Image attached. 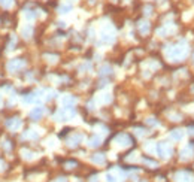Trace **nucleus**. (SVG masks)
Instances as JSON below:
<instances>
[{
	"label": "nucleus",
	"mask_w": 194,
	"mask_h": 182,
	"mask_svg": "<svg viewBox=\"0 0 194 182\" xmlns=\"http://www.w3.org/2000/svg\"><path fill=\"white\" fill-rule=\"evenodd\" d=\"M24 64H25L24 60H21V58H14V60H11V61L8 63V66H6V67H8L9 72H15V70L24 67Z\"/></svg>",
	"instance_id": "nucleus-1"
},
{
	"label": "nucleus",
	"mask_w": 194,
	"mask_h": 182,
	"mask_svg": "<svg viewBox=\"0 0 194 182\" xmlns=\"http://www.w3.org/2000/svg\"><path fill=\"white\" fill-rule=\"evenodd\" d=\"M6 127L8 128H12V130H17L21 127V120L20 118H11L6 121Z\"/></svg>",
	"instance_id": "nucleus-2"
},
{
	"label": "nucleus",
	"mask_w": 194,
	"mask_h": 182,
	"mask_svg": "<svg viewBox=\"0 0 194 182\" xmlns=\"http://www.w3.org/2000/svg\"><path fill=\"white\" fill-rule=\"evenodd\" d=\"M172 152L170 146L167 145V144H158V154L161 155V157H167Z\"/></svg>",
	"instance_id": "nucleus-3"
},
{
	"label": "nucleus",
	"mask_w": 194,
	"mask_h": 182,
	"mask_svg": "<svg viewBox=\"0 0 194 182\" xmlns=\"http://www.w3.org/2000/svg\"><path fill=\"white\" fill-rule=\"evenodd\" d=\"M42 113H43V108H36V109H33L30 112V118L36 121V120H39L42 116Z\"/></svg>",
	"instance_id": "nucleus-4"
},
{
	"label": "nucleus",
	"mask_w": 194,
	"mask_h": 182,
	"mask_svg": "<svg viewBox=\"0 0 194 182\" xmlns=\"http://www.w3.org/2000/svg\"><path fill=\"white\" fill-rule=\"evenodd\" d=\"M137 27H139V32L140 33H148L149 32V22H146V21H142V22H139V25H137Z\"/></svg>",
	"instance_id": "nucleus-5"
},
{
	"label": "nucleus",
	"mask_w": 194,
	"mask_h": 182,
	"mask_svg": "<svg viewBox=\"0 0 194 182\" xmlns=\"http://www.w3.org/2000/svg\"><path fill=\"white\" fill-rule=\"evenodd\" d=\"M91 160L94 163H97V164H103V163H105V155H103V154H94L91 157Z\"/></svg>",
	"instance_id": "nucleus-6"
},
{
	"label": "nucleus",
	"mask_w": 194,
	"mask_h": 182,
	"mask_svg": "<svg viewBox=\"0 0 194 182\" xmlns=\"http://www.w3.org/2000/svg\"><path fill=\"white\" fill-rule=\"evenodd\" d=\"M63 105H64V108H72L75 105V99L73 97H64L63 99Z\"/></svg>",
	"instance_id": "nucleus-7"
},
{
	"label": "nucleus",
	"mask_w": 194,
	"mask_h": 182,
	"mask_svg": "<svg viewBox=\"0 0 194 182\" xmlns=\"http://www.w3.org/2000/svg\"><path fill=\"white\" fill-rule=\"evenodd\" d=\"M100 145V137L99 136H94L90 139V146H99Z\"/></svg>",
	"instance_id": "nucleus-8"
},
{
	"label": "nucleus",
	"mask_w": 194,
	"mask_h": 182,
	"mask_svg": "<svg viewBox=\"0 0 194 182\" xmlns=\"http://www.w3.org/2000/svg\"><path fill=\"white\" fill-rule=\"evenodd\" d=\"M32 32H33V27L32 25H27V27H24V30H22V36L24 37H30Z\"/></svg>",
	"instance_id": "nucleus-9"
},
{
	"label": "nucleus",
	"mask_w": 194,
	"mask_h": 182,
	"mask_svg": "<svg viewBox=\"0 0 194 182\" xmlns=\"http://www.w3.org/2000/svg\"><path fill=\"white\" fill-rule=\"evenodd\" d=\"M0 5H2L5 9H9L12 5H14V2H12V0H0Z\"/></svg>",
	"instance_id": "nucleus-10"
},
{
	"label": "nucleus",
	"mask_w": 194,
	"mask_h": 182,
	"mask_svg": "<svg viewBox=\"0 0 194 182\" xmlns=\"http://www.w3.org/2000/svg\"><path fill=\"white\" fill-rule=\"evenodd\" d=\"M81 139H82V136H81V134H78V136H73L69 142H70V145H72V146H75V145H78V142H79Z\"/></svg>",
	"instance_id": "nucleus-11"
},
{
	"label": "nucleus",
	"mask_w": 194,
	"mask_h": 182,
	"mask_svg": "<svg viewBox=\"0 0 194 182\" xmlns=\"http://www.w3.org/2000/svg\"><path fill=\"white\" fill-rule=\"evenodd\" d=\"M172 137H173V139H178V140H179L181 137H182V133H181V130H175V132L172 133Z\"/></svg>",
	"instance_id": "nucleus-12"
},
{
	"label": "nucleus",
	"mask_w": 194,
	"mask_h": 182,
	"mask_svg": "<svg viewBox=\"0 0 194 182\" xmlns=\"http://www.w3.org/2000/svg\"><path fill=\"white\" fill-rule=\"evenodd\" d=\"M70 9H72L70 5H64V6L60 8V12H61V14H67V10H70Z\"/></svg>",
	"instance_id": "nucleus-13"
},
{
	"label": "nucleus",
	"mask_w": 194,
	"mask_h": 182,
	"mask_svg": "<svg viewBox=\"0 0 194 182\" xmlns=\"http://www.w3.org/2000/svg\"><path fill=\"white\" fill-rule=\"evenodd\" d=\"M25 17H27L29 20H33L36 17V14H33V10H27V12H25Z\"/></svg>",
	"instance_id": "nucleus-14"
},
{
	"label": "nucleus",
	"mask_w": 194,
	"mask_h": 182,
	"mask_svg": "<svg viewBox=\"0 0 194 182\" xmlns=\"http://www.w3.org/2000/svg\"><path fill=\"white\" fill-rule=\"evenodd\" d=\"M106 179H108V182H116V181H115V178H113V176H111V175H108V176H106Z\"/></svg>",
	"instance_id": "nucleus-15"
},
{
	"label": "nucleus",
	"mask_w": 194,
	"mask_h": 182,
	"mask_svg": "<svg viewBox=\"0 0 194 182\" xmlns=\"http://www.w3.org/2000/svg\"><path fill=\"white\" fill-rule=\"evenodd\" d=\"M0 103H2V99H0Z\"/></svg>",
	"instance_id": "nucleus-16"
}]
</instances>
